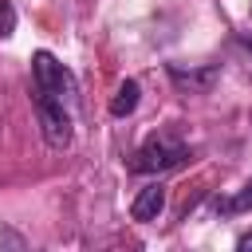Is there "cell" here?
Masks as SVG:
<instances>
[{
    "label": "cell",
    "mask_w": 252,
    "mask_h": 252,
    "mask_svg": "<svg viewBox=\"0 0 252 252\" xmlns=\"http://www.w3.org/2000/svg\"><path fill=\"white\" fill-rule=\"evenodd\" d=\"M32 79H35V91H39V94H51V98H59L63 106H75L79 83H75V75H71L51 51H35V55H32Z\"/></svg>",
    "instance_id": "cell-1"
},
{
    "label": "cell",
    "mask_w": 252,
    "mask_h": 252,
    "mask_svg": "<svg viewBox=\"0 0 252 252\" xmlns=\"http://www.w3.org/2000/svg\"><path fill=\"white\" fill-rule=\"evenodd\" d=\"M185 161H189V146H181L169 134H154L138 146V154L130 158V169L134 173H165V169H177Z\"/></svg>",
    "instance_id": "cell-2"
},
{
    "label": "cell",
    "mask_w": 252,
    "mask_h": 252,
    "mask_svg": "<svg viewBox=\"0 0 252 252\" xmlns=\"http://www.w3.org/2000/svg\"><path fill=\"white\" fill-rule=\"evenodd\" d=\"M35 98V114H39V126H43V138H47V146L51 150H63L67 142H71V110L59 102V98H51V94H32Z\"/></svg>",
    "instance_id": "cell-3"
},
{
    "label": "cell",
    "mask_w": 252,
    "mask_h": 252,
    "mask_svg": "<svg viewBox=\"0 0 252 252\" xmlns=\"http://www.w3.org/2000/svg\"><path fill=\"white\" fill-rule=\"evenodd\" d=\"M169 71V79L181 87V91H189V94H209L213 91V83H217V63H205V67H185V63H169L165 67Z\"/></svg>",
    "instance_id": "cell-4"
},
{
    "label": "cell",
    "mask_w": 252,
    "mask_h": 252,
    "mask_svg": "<svg viewBox=\"0 0 252 252\" xmlns=\"http://www.w3.org/2000/svg\"><path fill=\"white\" fill-rule=\"evenodd\" d=\"M161 209H165V185H161V181H150V185L134 197L130 217H134V220H142V224H150V220H158V217H161Z\"/></svg>",
    "instance_id": "cell-5"
},
{
    "label": "cell",
    "mask_w": 252,
    "mask_h": 252,
    "mask_svg": "<svg viewBox=\"0 0 252 252\" xmlns=\"http://www.w3.org/2000/svg\"><path fill=\"white\" fill-rule=\"evenodd\" d=\"M138 98H142V87H138L134 79H126V83L114 91V98H110V114H114V118L134 114V110H138Z\"/></svg>",
    "instance_id": "cell-6"
},
{
    "label": "cell",
    "mask_w": 252,
    "mask_h": 252,
    "mask_svg": "<svg viewBox=\"0 0 252 252\" xmlns=\"http://www.w3.org/2000/svg\"><path fill=\"white\" fill-rule=\"evenodd\" d=\"M213 209H217L220 217H236V213H248V209H252V181H248V185H244L236 197H217V201H213Z\"/></svg>",
    "instance_id": "cell-7"
},
{
    "label": "cell",
    "mask_w": 252,
    "mask_h": 252,
    "mask_svg": "<svg viewBox=\"0 0 252 252\" xmlns=\"http://www.w3.org/2000/svg\"><path fill=\"white\" fill-rule=\"evenodd\" d=\"M12 28H16V8H12L8 0H0V39L12 35Z\"/></svg>",
    "instance_id": "cell-8"
},
{
    "label": "cell",
    "mask_w": 252,
    "mask_h": 252,
    "mask_svg": "<svg viewBox=\"0 0 252 252\" xmlns=\"http://www.w3.org/2000/svg\"><path fill=\"white\" fill-rule=\"evenodd\" d=\"M236 248H240V252H252V232H244V236L236 240Z\"/></svg>",
    "instance_id": "cell-9"
},
{
    "label": "cell",
    "mask_w": 252,
    "mask_h": 252,
    "mask_svg": "<svg viewBox=\"0 0 252 252\" xmlns=\"http://www.w3.org/2000/svg\"><path fill=\"white\" fill-rule=\"evenodd\" d=\"M236 43H240V47H244V51L252 55V35H236Z\"/></svg>",
    "instance_id": "cell-10"
}]
</instances>
